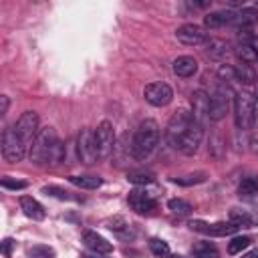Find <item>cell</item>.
<instances>
[{
	"label": "cell",
	"mask_w": 258,
	"mask_h": 258,
	"mask_svg": "<svg viewBox=\"0 0 258 258\" xmlns=\"http://www.w3.org/2000/svg\"><path fill=\"white\" fill-rule=\"evenodd\" d=\"M234 81L238 83H244V85H252L256 81V71L250 67V64H234Z\"/></svg>",
	"instance_id": "23"
},
{
	"label": "cell",
	"mask_w": 258,
	"mask_h": 258,
	"mask_svg": "<svg viewBox=\"0 0 258 258\" xmlns=\"http://www.w3.org/2000/svg\"><path fill=\"white\" fill-rule=\"evenodd\" d=\"M189 230L206 234V236H214V238H224V236H232L234 232H238V226H234L232 222H216V224H206L202 220H191L189 222Z\"/></svg>",
	"instance_id": "10"
},
{
	"label": "cell",
	"mask_w": 258,
	"mask_h": 258,
	"mask_svg": "<svg viewBox=\"0 0 258 258\" xmlns=\"http://www.w3.org/2000/svg\"><path fill=\"white\" fill-rule=\"evenodd\" d=\"M206 173L204 171H196V173H187V175H179V177H171L173 183L177 185H183V187H189V185H198V183H204L206 181Z\"/></svg>",
	"instance_id": "27"
},
{
	"label": "cell",
	"mask_w": 258,
	"mask_h": 258,
	"mask_svg": "<svg viewBox=\"0 0 258 258\" xmlns=\"http://www.w3.org/2000/svg\"><path fill=\"white\" fill-rule=\"evenodd\" d=\"M218 77L226 83V81H234V67H228V64H222L220 69H218Z\"/></svg>",
	"instance_id": "37"
},
{
	"label": "cell",
	"mask_w": 258,
	"mask_h": 258,
	"mask_svg": "<svg viewBox=\"0 0 258 258\" xmlns=\"http://www.w3.org/2000/svg\"><path fill=\"white\" fill-rule=\"evenodd\" d=\"M18 204H20V210L24 212L26 218L36 220V222H40V220L46 218V210H44V206H42L38 200H34L32 196H20Z\"/></svg>",
	"instance_id": "16"
},
{
	"label": "cell",
	"mask_w": 258,
	"mask_h": 258,
	"mask_svg": "<svg viewBox=\"0 0 258 258\" xmlns=\"http://www.w3.org/2000/svg\"><path fill=\"white\" fill-rule=\"evenodd\" d=\"M107 228H109V230H113V232H121L123 228H127V222H125V218L115 216L113 220H109V222H107Z\"/></svg>",
	"instance_id": "36"
},
{
	"label": "cell",
	"mask_w": 258,
	"mask_h": 258,
	"mask_svg": "<svg viewBox=\"0 0 258 258\" xmlns=\"http://www.w3.org/2000/svg\"><path fill=\"white\" fill-rule=\"evenodd\" d=\"M228 218H230V222H232L234 226H238V228H250V226L254 224V218H252L250 212L244 210V208H232L230 214H228Z\"/></svg>",
	"instance_id": "21"
},
{
	"label": "cell",
	"mask_w": 258,
	"mask_h": 258,
	"mask_svg": "<svg viewBox=\"0 0 258 258\" xmlns=\"http://www.w3.org/2000/svg\"><path fill=\"white\" fill-rule=\"evenodd\" d=\"M0 185H2L4 189H12V191H18V189H24L28 183H26V181H22V179H16V177H10V175H6V177H2V179H0Z\"/></svg>",
	"instance_id": "34"
},
{
	"label": "cell",
	"mask_w": 258,
	"mask_h": 258,
	"mask_svg": "<svg viewBox=\"0 0 258 258\" xmlns=\"http://www.w3.org/2000/svg\"><path fill=\"white\" fill-rule=\"evenodd\" d=\"M143 97H145V101H147L149 105H153V107H165V105L171 103V99H173V91H171V87H169L167 83L157 81V83H149V85H145V89H143Z\"/></svg>",
	"instance_id": "9"
},
{
	"label": "cell",
	"mask_w": 258,
	"mask_h": 258,
	"mask_svg": "<svg viewBox=\"0 0 258 258\" xmlns=\"http://www.w3.org/2000/svg\"><path fill=\"white\" fill-rule=\"evenodd\" d=\"M69 181L83 189H97L103 185V179L97 175H69Z\"/></svg>",
	"instance_id": "22"
},
{
	"label": "cell",
	"mask_w": 258,
	"mask_h": 258,
	"mask_svg": "<svg viewBox=\"0 0 258 258\" xmlns=\"http://www.w3.org/2000/svg\"><path fill=\"white\" fill-rule=\"evenodd\" d=\"M149 250L155 258H167L169 256V246L165 240H159V238H151L149 240Z\"/></svg>",
	"instance_id": "32"
},
{
	"label": "cell",
	"mask_w": 258,
	"mask_h": 258,
	"mask_svg": "<svg viewBox=\"0 0 258 258\" xmlns=\"http://www.w3.org/2000/svg\"><path fill=\"white\" fill-rule=\"evenodd\" d=\"M246 44H250V46L258 52V36H250V42H246Z\"/></svg>",
	"instance_id": "40"
},
{
	"label": "cell",
	"mask_w": 258,
	"mask_h": 258,
	"mask_svg": "<svg viewBox=\"0 0 258 258\" xmlns=\"http://www.w3.org/2000/svg\"><path fill=\"white\" fill-rule=\"evenodd\" d=\"M167 208H169V212L171 214H175V216H179V218H185V216H189L191 214V204L189 202H185V200H181V198H171L169 202H167Z\"/></svg>",
	"instance_id": "25"
},
{
	"label": "cell",
	"mask_w": 258,
	"mask_h": 258,
	"mask_svg": "<svg viewBox=\"0 0 258 258\" xmlns=\"http://www.w3.org/2000/svg\"><path fill=\"white\" fill-rule=\"evenodd\" d=\"M175 38L181 42V44H187V46H196V44H204L208 42V34L204 32L202 26L198 24H183L175 30Z\"/></svg>",
	"instance_id": "13"
},
{
	"label": "cell",
	"mask_w": 258,
	"mask_h": 258,
	"mask_svg": "<svg viewBox=\"0 0 258 258\" xmlns=\"http://www.w3.org/2000/svg\"><path fill=\"white\" fill-rule=\"evenodd\" d=\"M234 121L240 131H248L256 121V99L250 91L234 95Z\"/></svg>",
	"instance_id": "3"
},
{
	"label": "cell",
	"mask_w": 258,
	"mask_h": 258,
	"mask_svg": "<svg viewBox=\"0 0 258 258\" xmlns=\"http://www.w3.org/2000/svg\"><path fill=\"white\" fill-rule=\"evenodd\" d=\"M83 244L91 252H97V254H109V252H113V244L107 238H103L101 234L93 232V230H89V232L83 234Z\"/></svg>",
	"instance_id": "17"
},
{
	"label": "cell",
	"mask_w": 258,
	"mask_h": 258,
	"mask_svg": "<svg viewBox=\"0 0 258 258\" xmlns=\"http://www.w3.org/2000/svg\"><path fill=\"white\" fill-rule=\"evenodd\" d=\"M236 56L244 62V64H252V62H258V52L250 46V44H240L236 48Z\"/></svg>",
	"instance_id": "30"
},
{
	"label": "cell",
	"mask_w": 258,
	"mask_h": 258,
	"mask_svg": "<svg viewBox=\"0 0 258 258\" xmlns=\"http://www.w3.org/2000/svg\"><path fill=\"white\" fill-rule=\"evenodd\" d=\"M208 56L210 58H216V60H220V58H224L226 56V52H228V44L224 42V40H220V38H208Z\"/></svg>",
	"instance_id": "24"
},
{
	"label": "cell",
	"mask_w": 258,
	"mask_h": 258,
	"mask_svg": "<svg viewBox=\"0 0 258 258\" xmlns=\"http://www.w3.org/2000/svg\"><path fill=\"white\" fill-rule=\"evenodd\" d=\"M202 137H204V125H200L198 121H191L189 129L185 131V135L179 143V151L183 155H194L202 143Z\"/></svg>",
	"instance_id": "14"
},
{
	"label": "cell",
	"mask_w": 258,
	"mask_h": 258,
	"mask_svg": "<svg viewBox=\"0 0 258 258\" xmlns=\"http://www.w3.org/2000/svg\"><path fill=\"white\" fill-rule=\"evenodd\" d=\"M42 194H46V196H52V198H58V200H75L67 189H62V187H56V185H44L42 187Z\"/></svg>",
	"instance_id": "35"
},
{
	"label": "cell",
	"mask_w": 258,
	"mask_h": 258,
	"mask_svg": "<svg viewBox=\"0 0 258 258\" xmlns=\"http://www.w3.org/2000/svg\"><path fill=\"white\" fill-rule=\"evenodd\" d=\"M24 155H26V145L12 127H6L2 133V157L8 163H18L24 159Z\"/></svg>",
	"instance_id": "6"
},
{
	"label": "cell",
	"mask_w": 258,
	"mask_h": 258,
	"mask_svg": "<svg viewBox=\"0 0 258 258\" xmlns=\"http://www.w3.org/2000/svg\"><path fill=\"white\" fill-rule=\"evenodd\" d=\"M191 121H194V117H191V113L185 111V109H179V111H175V113L171 115V119L167 121V127H165V139H167L169 147L179 149V143H181L185 131L189 129Z\"/></svg>",
	"instance_id": "4"
},
{
	"label": "cell",
	"mask_w": 258,
	"mask_h": 258,
	"mask_svg": "<svg viewBox=\"0 0 258 258\" xmlns=\"http://www.w3.org/2000/svg\"><path fill=\"white\" fill-rule=\"evenodd\" d=\"M242 258H258V248H254V250H250V252H246Z\"/></svg>",
	"instance_id": "42"
},
{
	"label": "cell",
	"mask_w": 258,
	"mask_h": 258,
	"mask_svg": "<svg viewBox=\"0 0 258 258\" xmlns=\"http://www.w3.org/2000/svg\"><path fill=\"white\" fill-rule=\"evenodd\" d=\"M28 258H54V250L46 244H34L28 248Z\"/></svg>",
	"instance_id": "33"
},
{
	"label": "cell",
	"mask_w": 258,
	"mask_h": 258,
	"mask_svg": "<svg viewBox=\"0 0 258 258\" xmlns=\"http://www.w3.org/2000/svg\"><path fill=\"white\" fill-rule=\"evenodd\" d=\"M236 18L234 10H218V12H210L208 16H204V24L206 28H220L226 24H232Z\"/></svg>",
	"instance_id": "18"
},
{
	"label": "cell",
	"mask_w": 258,
	"mask_h": 258,
	"mask_svg": "<svg viewBox=\"0 0 258 258\" xmlns=\"http://www.w3.org/2000/svg\"><path fill=\"white\" fill-rule=\"evenodd\" d=\"M173 73L177 77H194L198 73V60L189 54H183V56H177L173 60Z\"/></svg>",
	"instance_id": "19"
},
{
	"label": "cell",
	"mask_w": 258,
	"mask_h": 258,
	"mask_svg": "<svg viewBox=\"0 0 258 258\" xmlns=\"http://www.w3.org/2000/svg\"><path fill=\"white\" fill-rule=\"evenodd\" d=\"M159 137H161V131H159L157 121H153V119L141 121L137 131H135V135H133V141H131L133 157L139 159V161L147 159L155 151V147L159 143Z\"/></svg>",
	"instance_id": "2"
},
{
	"label": "cell",
	"mask_w": 258,
	"mask_h": 258,
	"mask_svg": "<svg viewBox=\"0 0 258 258\" xmlns=\"http://www.w3.org/2000/svg\"><path fill=\"white\" fill-rule=\"evenodd\" d=\"M77 155L85 165H93L99 157V147L95 139V131L91 129H81L77 135Z\"/></svg>",
	"instance_id": "7"
},
{
	"label": "cell",
	"mask_w": 258,
	"mask_h": 258,
	"mask_svg": "<svg viewBox=\"0 0 258 258\" xmlns=\"http://www.w3.org/2000/svg\"><path fill=\"white\" fill-rule=\"evenodd\" d=\"M250 244H252V238L250 236H236V238H232L228 242V254H240Z\"/></svg>",
	"instance_id": "31"
},
{
	"label": "cell",
	"mask_w": 258,
	"mask_h": 258,
	"mask_svg": "<svg viewBox=\"0 0 258 258\" xmlns=\"http://www.w3.org/2000/svg\"><path fill=\"white\" fill-rule=\"evenodd\" d=\"M14 131H16V135L22 139V143L26 145V147H30L32 145V141H34V137L38 135V115L34 113V111H24L20 117H18V121H16V125H14Z\"/></svg>",
	"instance_id": "8"
},
{
	"label": "cell",
	"mask_w": 258,
	"mask_h": 258,
	"mask_svg": "<svg viewBox=\"0 0 258 258\" xmlns=\"http://www.w3.org/2000/svg\"><path fill=\"white\" fill-rule=\"evenodd\" d=\"M12 246H14V240H12V238H4V242H2V252H4L6 258H10V254H12Z\"/></svg>",
	"instance_id": "38"
},
{
	"label": "cell",
	"mask_w": 258,
	"mask_h": 258,
	"mask_svg": "<svg viewBox=\"0 0 258 258\" xmlns=\"http://www.w3.org/2000/svg\"><path fill=\"white\" fill-rule=\"evenodd\" d=\"M258 194V177H244L238 185V196L240 198H252Z\"/></svg>",
	"instance_id": "28"
},
{
	"label": "cell",
	"mask_w": 258,
	"mask_h": 258,
	"mask_svg": "<svg viewBox=\"0 0 258 258\" xmlns=\"http://www.w3.org/2000/svg\"><path fill=\"white\" fill-rule=\"evenodd\" d=\"M256 22H258V12L254 8H242L240 12H236V18L232 24L238 28H250Z\"/></svg>",
	"instance_id": "20"
},
{
	"label": "cell",
	"mask_w": 258,
	"mask_h": 258,
	"mask_svg": "<svg viewBox=\"0 0 258 258\" xmlns=\"http://www.w3.org/2000/svg\"><path fill=\"white\" fill-rule=\"evenodd\" d=\"M194 258H218V250L210 242H196L194 244Z\"/></svg>",
	"instance_id": "29"
},
{
	"label": "cell",
	"mask_w": 258,
	"mask_h": 258,
	"mask_svg": "<svg viewBox=\"0 0 258 258\" xmlns=\"http://www.w3.org/2000/svg\"><path fill=\"white\" fill-rule=\"evenodd\" d=\"M28 157L36 165H44V163L56 165L64 159V145L56 137V131L52 127H42L38 131L32 145L28 147Z\"/></svg>",
	"instance_id": "1"
},
{
	"label": "cell",
	"mask_w": 258,
	"mask_h": 258,
	"mask_svg": "<svg viewBox=\"0 0 258 258\" xmlns=\"http://www.w3.org/2000/svg\"><path fill=\"white\" fill-rule=\"evenodd\" d=\"M127 202L131 210H135L137 214H151L157 208V202L145 189H131L127 196Z\"/></svg>",
	"instance_id": "15"
},
{
	"label": "cell",
	"mask_w": 258,
	"mask_h": 258,
	"mask_svg": "<svg viewBox=\"0 0 258 258\" xmlns=\"http://www.w3.org/2000/svg\"><path fill=\"white\" fill-rule=\"evenodd\" d=\"M191 117L200 125H206V121L210 119V95L204 89L191 93Z\"/></svg>",
	"instance_id": "12"
},
{
	"label": "cell",
	"mask_w": 258,
	"mask_h": 258,
	"mask_svg": "<svg viewBox=\"0 0 258 258\" xmlns=\"http://www.w3.org/2000/svg\"><path fill=\"white\" fill-rule=\"evenodd\" d=\"M83 258H107V254H97V252H91V254H83Z\"/></svg>",
	"instance_id": "41"
},
{
	"label": "cell",
	"mask_w": 258,
	"mask_h": 258,
	"mask_svg": "<svg viewBox=\"0 0 258 258\" xmlns=\"http://www.w3.org/2000/svg\"><path fill=\"white\" fill-rule=\"evenodd\" d=\"M232 89L228 83H220L210 97V121H222L232 105Z\"/></svg>",
	"instance_id": "5"
},
{
	"label": "cell",
	"mask_w": 258,
	"mask_h": 258,
	"mask_svg": "<svg viewBox=\"0 0 258 258\" xmlns=\"http://www.w3.org/2000/svg\"><path fill=\"white\" fill-rule=\"evenodd\" d=\"M127 179H129L133 185H149V183L155 181V173H153V171L135 169V171H129V173H127Z\"/></svg>",
	"instance_id": "26"
},
{
	"label": "cell",
	"mask_w": 258,
	"mask_h": 258,
	"mask_svg": "<svg viewBox=\"0 0 258 258\" xmlns=\"http://www.w3.org/2000/svg\"><path fill=\"white\" fill-rule=\"evenodd\" d=\"M8 105H10L8 97L2 95V97H0V115H6V113H8Z\"/></svg>",
	"instance_id": "39"
},
{
	"label": "cell",
	"mask_w": 258,
	"mask_h": 258,
	"mask_svg": "<svg viewBox=\"0 0 258 258\" xmlns=\"http://www.w3.org/2000/svg\"><path fill=\"white\" fill-rule=\"evenodd\" d=\"M95 139H97V147H99V157L107 159L113 153V147H115L113 123L111 121H101L95 129Z\"/></svg>",
	"instance_id": "11"
}]
</instances>
